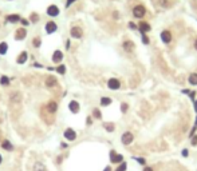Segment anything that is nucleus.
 I'll return each instance as SVG.
<instances>
[{"label":"nucleus","mask_w":197,"mask_h":171,"mask_svg":"<svg viewBox=\"0 0 197 171\" xmlns=\"http://www.w3.org/2000/svg\"><path fill=\"white\" fill-rule=\"evenodd\" d=\"M145 13H146V8L144 6H141V4H138V6L133 8V16L137 17V19H142L145 16Z\"/></svg>","instance_id":"nucleus-1"},{"label":"nucleus","mask_w":197,"mask_h":171,"mask_svg":"<svg viewBox=\"0 0 197 171\" xmlns=\"http://www.w3.org/2000/svg\"><path fill=\"white\" fill-rule=\"evenodd\" d=\"M44 30H46V32H47L48 35H51V34H54V32H56L58 24L55 23V21L50 20V21H47V23H46V25H44Z\"/></svg>","instance_id":"nucleus-2"},{"label":"nucleus","mask_w":197,"mask_h":171,"mask_svg":"<svg viewBox=\"0 0 197 171\" xmlns=\"http://www.w3.org/2000/svg\"><path fill=\"white\" fill-rule=\"evenodd\" d=\"M133 139H134L133 134H132V132H129V131H126V132H125V134L122 135V136H121V141H122V143H123L125 146H129V145H132Z\"/></svg>","instance_id":"nucleus-3"},{"label":"nucleus","mask_w":197,"mask_h":171,"mask_svg":"<svg viewBox=\"0 0 197 171\" xmlns=\"http://www.w3.org/2000/svg\"><path fill=\"white\" fill-rule=\"evenodd\" d=\"M70 34H71V38H74V39H80L83 36V31L80 27H73L70 30Z\"/></svg>","instance_id":"nucleus-4"},{"label":"nucleus","mask_w":197,"mask_h":171,"mask_svg":"<svg viewBox=\"0 0 197 171\" xmlns=\"http://www.w3.org/2000/svg\"><path fill=\"white\" fill-rule=\"evenodd\" d=\"M160 36H161V40H162L165 44H169L172 42V32L169 30H164Z\"/></svg>","instance_id":"nucleus-5"},{"label":"nucleus","mask_w":197,"mask_h":171,"mask_svg":"<svg viewBox=\"0 0 197 171\" xmlns=\"http://www.w3.org/2000/svg\"><path fill=\"white\" fill-rule=\"evenodd\" d=\"M47 15L51 16V17H56L59 15V7L55 6V4H51V6H48L47 8Z\"/></svg>","instance_id":"nucleus-6"},{"label":"nucleus","mask_w":197,"mask_h":171,"mask_svg":"<svg viewBox=\"0 0 197 171\" xmlns=\"http://www.w3.org/2000/svg\"><path fill=\"white\" fill-rule=\"evenodd\" d=\"M107 87L110 90H115V91H117V90L121 88V82L115 78H111V79H109V82H107Z\"/></svg>","instance_id":"nucleus-7"},{"label":"nucleus","mask_w":197,"mask_h":171,"mask_svg":"<svg viewBox=\"0 0 197 171\" xmlns=\"http://www.w3.org/2000/svg\"><path fill=\"white\" fill-rule=\"evenodd\" d=\"M27 36V30L26 28H17L16 32H15V40L17 42H22V40H24Z\"/></svg>","instance_id":"nucleus-8"},{"label":"nucleus","mask_w":197,"mask_h":171,"mask_svg":"<svg viewBox=\"0 0 197 171\" xmlns=\"http://www.w3.org/2000/svg\"><path fill=\"white\" fill-rule=\"evenodd\" d=\"M44 84H46V87H48V88L55 87V86L58 84V79L55 78V76H52V75H48L46 78V80H44Z\"/></svg>","instance_id":"nucleus-9"},{"label":"nucleus","mask_w":197,"mask_h":171,"mask_svg":"<svg viewBox=\"0 0 197 171\" xmlns=\"http://www.w3.org/2000/svg\"><path fill=\"white\" fill-rule=\"evenodd\" d=\"M110 160L111 163H122L123 156L121 154H117L115 151H110Z\"/></svg>","instance_id":"nucleus-10"},{"label":"nucleus","mask_w":197,"mask_h":171,"mask_svg":"<svg viewBox=\"0 0 197 171\" xmlns=\"http://www.w3.org/2000/svg\"><path fill=\"white\" fill-rule=\"evenodd\" d=\"M63 136L67 139V141L73 142V141H75V138H77V132H75L73 128H67L66 131L63 132Z\"/></svg>","instance_id":"nucleus-11"},{"label":"nucleus","mask_w":197,"mask_h":171,"mask_svg":"<svg viewBox=\"0 0 197 171\" xmlns=\"http://www.w3.org/2000/svg\"><path fill=\"white\" fill-rule=\"evenodd\" d=\"M46 110L50 112V114H55V112L58 111V103H56V102H54V100L48 102V103H47V106H46Z\"/></svg>","instance_id":"nucleus-12"},{"label":"nucleus","mask_w":197,"mask_h":171,"mask_svg":"<svg viewBox=\"0 0 197 171\" xmlns=\"http://www.w3.org/2000/svg\"><path fill=\"white\" fill-rule=\"evenodd\" d=\"M138 30L141 31V34H146L149 32V31L151 30V27L149 23H146V21H140V24H138Z\"/></svg>","instance_id":"nucleus-13"},{"label":"nucleus","mask_w":197,"mask_h":171,"mask_svg":"<svg viewBox=\"0 0 197 171\" xmlns=\"http://www.w3.org/2000/svg\"><path fill=\"white\" fill-rule=\"evenodd\" d=\"M69 109H70V111L73 112V114H78L79 110H80V106H79V103L77 100H71L70 104H69Z\"/></svg>","instance_id":"nucleus-14"},{"label":"nucleus","mask_w":197,"mask_h":171,"mask_svg":"<svg viewBox=\"0 0 197 171\" xmlns=\"http://www.w3.org/2000/svg\"><path fill=\"white\" fill-rule=\"evenodd\" d=\"M27 59H28V52L23 51V52H20L19 56H17L16 63H17V64H24V63L27 62Z\"/></svg>","instance_id":"nucleus-15"},{"label":"nucleus","mask_w":197,"mask_h":171,"mask_svg":"<svg viewBox=\"0 0 197 171\" xmlns=\"http://www.w3.org/2000/svg\"><path fill=\"white\" fill-rule=\"evenodd\" d=\"M134 47H136V46H134V43L132 42V40H125L123 44H122V48L126 52H132L133 49H134Z\"/></svg>","instance_id":"nucleus-16"},{"label":"nucleus","mask_w":197,"mask_h":171,"mask_svg":"<svg viewBox=\"0 0 197 171\" xmlns=\"http://www.w3.org/2000/svg\"><path fill=\"white\" fill-rule=\"evenodd\" d=\"M62 60H63V53H62V51H59V49H56V51L52 53V62L60 63Z\"/></svg>","instance_id":"nucleus-17"},{"label":"nucleus","mask_w":197,"mask_h":171,"mask_svg":"<svg viewBox=\"0 0 197 171\" xmlns=\"http://www.w3.org/2000/svg\"><path fill=\"white\" fill-rule=\"evenodd\" d=\"M2 147H3V150H6V151H12L13 150L12 143L10 141H7V139H4V141L2 142Z\"/></svg>","instance_id":"nucleus-18"},{"label":"nucleus","mask_w":197,"mask_h":171,"mask_svg":"<svg viewBox=\"0 0 197 171\" xmlns=\"http://www.w3.org/2000/svg\"><path fill=\"white\" fill-rule=\"evenodd\" d=\"M6 19H7L8 23H17V21H20V20H22V17L15 13V15H8Z\"/></svg>","instance_id":"nucleus-19"},{"label":"nucleus","mask_w":197,"mask_h":171,"mask_svg":"<svg viewBox=\"0 0 197 171\" xmlns=\"http://www.w3.org/2000/svg\"><path fill=\"white\" fill-rule=\"evenodd\" d=\"M188 82H189L190 86H197V72L190 74L189 78H188Z\"/></svg>","instance_id":"nucleus-20"},{"label":"nucleus","mask_w":197,"mask_h":171,"mask_svg":"<svg viewBox=\"0 0 197 171\" xmlns=\"http://www.w3.org/2000/svg\"><path fill=\"white\" fill-rule=\"evenodd\" d=\"M32 171H46V166L43 163H40V162H36L32 167Z\"/></svg>","instance_id":"nucleus-21"},{"label":"nucleus","mask_w":197,"mask_h":171,"mask_svg":"<svg viewBox=\"0 0 197 171\" xmlns=\"http://www.w3.org/2000/svg\"><path fill=\"white\" fill-rule=\"evenodd\" d=\"M111 98H107V96H102L101 98V104L103 106V107H107V106H110L111 104Z\"/></svg>","instance_id":"nucleus-22"},{"label":"nucleus","mask_w":197,"mask_h":171,"mask_svg":"<svg viewBox=\"0 0 197 171\" xmlns=\"http://www.w3.org/2000/svg\"><path fill=\"white\" fill-rule=\"evenodd\" d=\"M10 83H11V80H10V78H8V76L3 75L2 78H0V84H2V86H4V87H7V86H10Z\"/></svg>","instance_id":"nucleus-23"},{"label":"nucleus","mask_w":197,"mask_h":171,"mask_svg":"<svg viewBox=\"0 0 197 171\" xmlns=\"http://www.w3.org/2000/svg\"><path fill=\"white\" fill-rule=\"evenodd\" d=\"M7 49H8V44L6 42H2L0 43V55H6L7 53Z\"/></svg>","instance_id":"nucleus-24"},{"label":"nucleus","mask_w":197,"mask_h":171,"mask_svg":"<svg viewBox=\"0 0 197 171\" xmlns=\"http://www.w3.org/2000/svg\"><path fill=\"white\" fill-rule=\"evenodd\" d=\"M11 102H13V103L20 102V94H19V92H12V95H11Z\"/></svg>","instance_id":"nucleus-25"},{"label":"nucleus","mask_w":197,"mask_h":171,"mask_svg":"<svg viewBox=\"0 0 197 171\" xmlns=\"http://www.w3.org/2000/svg\"><path fill=\"white\" fill-rule=\"evenodd\" d=\"M55 70H56V72L60 74V75H65V74H66V66H65V64H59Z\"/></svg>","instance_id":"nucleus-26"},{"label":"nucleus","mask_w":197,"mask_h":171,"mask_svg":"<svg viewBox=\"0 0 197 171\" xmlns=\"http://www.w3.org/2000/svg\"><path fill=\"white\" fill-rule=\"evenodd\" d=\"M40 44H42V40H40V38H34V39H32V46H34L35 48H39Z\"/></svg>","instance_id":"nucleus-27"},{"label":"nucleus","mask_w":197,"mask_h":171,"mask_svg":"<svg viewBox=\"0 0 197 171\" xmlns=\"http://www.w3.org/2000/svg\"><path fill=\"white\" fill-rule=\"evenodd\" d=\"M93 116H94L95 119H101V118H102V112L98 110V109H94V110H93Z\"/></svg>","instance_id":"nucleus-28"},{"label":"nucleus","mask_w":197,"mask_h":171,"mask_svg":"<svg viewBox=\"0 0 197 171\" xmlns=\"http://www.w3.org/2000/svg\"><path fill=\"white\" fill-rule=\"evenodd\" d=\"M105 128H106V131H109V132H113L114 131V124H110V123H105Z\"/></svg>","instance_id":"nucleus-29"},{"label":"nucleus","mask_w":197,"mask_h":171,"mask_svg":"<svg viewBox=\"0 0 197 171\" xmlns=\"http://www.w3.org/2000/svg\"><path fill=\"white\" fill-rule=\"evenodd\" d=\"M126 167H127V164L125 163V162H122V163H121L118 167H117V170H115V171H126Z\"/></svg>","instance_id":"nucleus-30"},{"label":"nucleus","mask_w":197,"mask_h":171,"mask_svg":"<svg viewBox=\"0 0 197 171\" xmlns=\"http://www.w3.org/2000/svg\"><path fill=\"white\" fill-rule=\"evenodd\" d=\"M31 21H32V23H38V21H39V15H38V13H31Z\"/></svg>","instance_id":"nucleus-31"},{"label":"nucleus","mask_w":197,"mask_h":171,"mask_svg":"<svg viewBox=\"0 0 197 171\" xmlns=\"http://www.w3.org/2000/svg\"><path fill=\"white\" fill-rule=\"evenodd\" d=\"M160 6L164 7V8H169V6H171V4H169L168 0H160Z\"/></svg>","instance_id":"nucleus-32"},{"label":"nucleus","mask_w":197,"mask_h":171,"mask_svg":"<svg viewBox=\"0 0 197 171\" xmlns=\"http://www.w3.org/2000/svg\"><path fill=\"white\" fill-rule=\"evenodd\" d=\"M141 39H142V43L144 44H146V46L149 44V38H147L145 34H141Z\"/></svg>","instance_id":"nucleus-33"},{"label":"nucleus","mask_w":197,"mask_h":171,"mask_svg":"<svg viewBox=\"0 0 197 171\" xmlns=\"http://www.w3.org/2000/svg\"><path fill=\"white\" fill-rule=\"evenodd\" d=\"M127 25H129V28H130V30H137V28H138V25H136V24L133 23V21H129Z\"/></svg>","instance_id":"nucleus-34"},{"label":"nucleus","mask_w":197,"mask_h":171,"mask_svg":"<svg viewBox=\"0 0 197 171\" xmlns=\"http://www.w3.org/2000/svg\"><path fill=\"white\" fill-rule=\"evenodd\" d=\"M190 143H192V146H196L197 145V135H193V136H192Z\"/></svg>","instance_id":"nucleus-35"},{"label":"nucleus","mask_w":197,"mask_h":171,"mask_svg":"<svg viewBox=\"0 0 197 171\" xmlns=\"http://www.w3.org/2000/svg\"><path fill=\"white\" fill-rule=\"evenodd\" d=\"M121 110H122L123 114L127 111V104H126V103H122V106H121Z\"/></svg>","instance_id":"nucleus-36"},{"label":"nucleus","mask_w":197,"mask_h":171,"mask_svg":"<svg viewBox=\"0 0 197 171\" xmlns=\"http://www.w3.org/2000/svg\"><path fill=\"white\" fill-rule=\"evenodd\" d=\"M75 2H77V0H67V2H66V4H65V6H66V8H69V7L71 6V4H73V3H75Z\"/></svg>","instance_id":"nucleus-37"},{"label":"nucleus","mask_w":197,"mask_h":171,"mask_svg":"<svg viewBox=\"0 0 197 171\" xmlns=\"http://www.w3.org/2000/svg\"><path fill=\"white\" fill-rule=\"evenodd\" d=\"M20 23H22V24H23L24 27H27V25H28V24H30V21H28V20H26V19H22V20H20Z\"/></svg>","instance_id":"nucleus-38"},{"label":"nucleus","mask_w":197,"mask_h":171,"mask_svg":"<svg viewBox=\"0 0 197 171\" xmlns=\"http://www.w3.org/2000/svg\"><path fill=\"white\" fill-rule=\"evenodd\" d=\"M136 160L138 162V163H141V164H145V159L144 158H136Z\"/></svg>","instance_id":"nucleus-39"},{"label":"nucleus","mask_w":197,"mask_h":171,"mask_svg":"<svg viewBox=\"0 0 197 171\" xmlns=\"http://www.w3.org/2000/svg\"><path fill=\"white\" fill-rule=\"evenodd\" d=\"M181 154H182V156H188V155H189V151H188L186 148H185V150H182Z\"/></svg>","instance_id":"nucleus-40"},{"label":"nucleus","mask_w":197,"mask_h":171,"mask_svg":"<svg viewBox=\"0 0 197 171\" xmlns=\"http://www.w3.org/2000/svg\"><path fill=\"white\" fill-rule=\"evenodd\" d=\"M70 48V40H67L66 42V49H69Z\"/></svg>","instance_id":"nucleus-41"},{"label":"nucleus","mask_w":197,"mask_h":171,"mask_svg":"<svg viewBox=\"0 0 197 171\" xmlns=\"http://www.w3.org/2000/svg\"><path fill=\"white\" fill-rule=\"evenodd\" d=\"M144 171H153V169H151V167H145Z\"/></svg>","instance_id":"nucleus-42"},{"label":"nucleus","mask_w":197,"mask_h":171,"mask_svg":"<svg viewBox=\"0 0 197 171\" xmlns=\"http://www.w3.org/2000/svg\"><path fill=\"white\" fill-rule=\"evenodd\" d=\"M103 171H111V167H110V166H107V167H106Z\"/></svg>","instance_id":"nucleus-43"},{"label":"nucleus","mask_w":197,"mask_h":171,"mask_svg":"<svg viewBox=\"0 0 197 171\" xmlns=\"http://www.w3.org/2000/svg\"><path fill=\"white\" fill-rule=\"evenodd\" d=\"M86 122H87V124H91V118H87Z\"/></svg>","instance_id":"nucleus-44"},{"label":"nucleus","mask_w":197,"mask_h":171,"mask_svg":"<svg viewBox=\"0 0 197 171\" xmlns=\"http://www.w3.org/2000/svg\"><path fill=\"white\" fill-rule=\"evenodd\" d=\"M195 110L197 111V99H196V100H195Z\"/></svg>","instance_id":"nucleus-45"},{"label":"nucleus","mask_w":197,"mask_h":171,"mask_svg":"<svg viewBox=\"0 0 197 171\" xmlns=\"http://www.w3.org/2000/svg\"><path fill=\"white\" fill-rule=\"evenodd\" d=\"M60 146H62V148H66V147H67V145H66V143H62Z\"/></svg>","instance_id":"nucleus-46"},{"label":"nucleus","mask_w":197,"mask_h":171,"mask_svg":"<svg viewBox=\"0 0 197 171\" xmlns=\"http://www.w3.org/2000/svg\"><path fill=\"white\" fill-rule=\"evenodd\" d=\"M195 48H196V51H197V39H196V42H195Z\"/></svg>","instance_id":"nucleus-47"},{"label":"nucleus","mask_w":197,"mask_h":171,"mask_svg":"<svg viewBox=\"0 0 197 171\" xmlns=\"http://www.w3.org/2000/svg\"><path fill=\"white\" fill-rule=\"evenodd\" d=\"M2 162H3V158H2V155H0V163H2Z\"/></svg>","instance_id":"nucleus-48"}]
</instances>
